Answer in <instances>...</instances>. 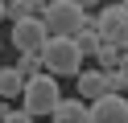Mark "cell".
<instances>
[{
    "label": "cell",
    "mask_w": 128,
    "mask_h": 123,
    "mask_svg": "<svg viewBox=\"0 0 128 123\" xmlns=\"http://www.w3.org/2000/svg\"><path fill=\"white\" fill-rule=\"evenodd\" d=\"M42 70L58 74V78H74L83 70V49L74 45V37H46L42 45Z\"/></svg>",
    "instance_id": "6da1fadb"
},
{
    "label": "cell",
    "mask_w": 128,
    "mask_h": 123,
    "mask_svg": "<svg viewBox=\"0 0 128 123\" xmlns=\"http://www.w3.org/2000/svg\"><path fill=\"white\" fill-rule=\"evenodd\" d=\"M21 98H25V111L33 115V119H37V115H50V111H54V103L62 98V90H58V74L37 70L33 78H25Z\"/></svg>",
    "instance_id": "7a4b0ae2"
},
{
    "label": "cell",
    "mask_w": 128,
    "mask_h": 123,
    "mask_svg": "<svg viewBox=\"0 0 128 123\" xmlns=\"http://www.w3.org/2000/svg\"><path fill=\"white\" fill-rule=\"evenodd\" d=\"M87 21V8H78L74 0H46V12H42V25L50 37H74Z\"/></svg>",
    "instance_id": "3957f363"
},
{
    "label": "cell",
    "mask_w": 128,
    "mask_h": 123,
    "mask_svg": "<svg viewBox=\"0 0 128 123\" xmlns=\"http://www.w3.org/2000/svg\"><path fill=\"white\" fill-rule=\"evenodd\" d=\"M103 41H128V4H103V12L91 16Z\"/></svg>",
    "instance_id": "277c9868"
},
{
    "label": "cell",
    "mask_w": 128,
    "mask_h": 123,
    "mask_svg": "<svg viewBox=\"0 0 128 123\" xmlns=\"http://www.w3.org/2000/svg\"><path fill=\"white\" fill-rule=\"evenodd\" d=\"M46 25H42V16H21V21H12V37H8V45L17 49H42L46 45Z\"/></svg>",
    "instance_id": "5b68a950"
},
{
    "label": "cell",
    "mask_w": 128,
    "mask_h": 123,
    "mask_svg": "<svg viewBox=\"0 0 128 123\" xmlns=\"http://www.w3.org/2000/svg\"><path fill=\"white\" fill-rule=\"evenodd\" d=\"M91 119L95 123H128V98L120 90H103L99 98H91Z\"/></svg>",
    "instance_id": "8992f818"
},
{
    "label": "cell",
    "mask_w": 128,
    "mask_h": 123,
    "mask_svg": "<svg viewBox=\"0 0 128 123\" xmlns=\"http://www.w3.org/2000/svg\"><path fill=\"white\" fill-rule=\"evenodd\" d=\"M50 119H58V123H87L91 119V103H87L83 94L78 98H58L54 111H50Z\"/></svg>",
    "instance_id": "52a82bcc"
},
{
    "label": "cell",
    "mask_w": 128,
    "mask_h": 123,
    "mask_svg": "<svg viewBox=\"0 0 128 123\" xmlns=\"http://www.w3.org/2000/svg\"><path fill=\"white\" fill-rule=\"evenodd\" d=\"M74 86H78V94H83L87 103L99 98L103 90H112V86H108V70H103V66H99V70H78V74H74Z\"/></svg>",
    "instance_id": "ba28073f"
},
{
    "label": "cell",
    "mask_w": 128,
    "mask_h": 123,
    "mask_svg": "<svg viewBox=\"0 0 128 123\" xmlns=\"http://www.w3.org/2000/svg\"><path fill=\"white\" fill-rule=\"evenodd\" d=\"M21 86H25V74L17 66H0V98H17Z\"/></svg>",
    "instance_id": "9c48e42d"
},
{
    "label": "cell",
    "mask_w": 128,
    "mask_h": 123,
    "mask_svg": "<svg viewBox=\"0 0 128 123\" xmlns=\"http://www.w3.org/2000/svg\"><path fill=\"white\" fill-rule=\"evenodd\" d=\"M99 41H103V37H99V29H95V21H91V12H87V21H83V29L74 33V45L83 49V57H87V53H95V49H99Z\"/></svg>",
    "instance_id": "30bf717a"
},
{
    "label": "cell",
    "mask_w": 128,
    "mask_h": 123,
    "mask_svg": "<svg viewBox=\"0 0 128 123\" xmlns=\"http://www.w3.org/2000/svg\"><path fill=\"white\" fill-rule=\"evenodd\" d=\"M17 70L25 74V78H33V74L42 70V49H21V62H17Z\"/></svg>",
    "instance_id": "8fae6325"
},
{
    "label": "cell",
    "mask_w": 128,
    "mask_h": 123,
    "mask_svg": "<svg viewBox=\"0 0 128 123\" xmlns=\"http://www.w3.org/2000/svg\"><path fill=\"white\" fill-rule=\"evenodd\" d=\"M95 57H99V66H103V70H112V66H116V57H120V45H116V41H99Z\"/></svg>",
    "instance_id": "7c38bea8"
},
{
    "label": "cell",
    "mask_w": 128,
    "mask_h": 123,
    "mask_svg": "<svg viewBox=\"0 0 128 123\" xmlns=\"http://www.w3.org/2000/svg\"><path fill=\"white\" fill-rule=\"evenodd\" d=\"M0 123H33V115H29V111H4Z\"/></svg>",
    "instance_id": "4fadbf2b"
},
{
    "label": "cell",
    "mask_w": 128,
    "mask_h": 123,
    "mask_svg": "<svg viewBox=\"0 0 128 123\" xmlns=\"http://www.w3.org/2000/svg\"><path fill=\"white\" fill-rule=\"evenodd\" d=\"M74 4H78V8H87V12H91V8L99 4V0H74Z\"/></svg>",
    "instance_id": "5bb4252c"
},
{
    "label": "cell",
    "mask_w": 128,
    "mask_h": 123,
    "mask_svg": "<svg viewBox=\"0 0 128 123\" xmlns=\"http://www.w3.org/2000/svg\"><path fill=\"white\" fill-rule=\"evenodd\" d=\"M0 4H17V0H0Z\"/></svg>",
    "instance_id": "9a60e30c"
},
{
    "label": "cell",
    "mask_w": 128,
    "mask_h": 123,
    "mask_svg": "<svg viewBox=\"0 0 128 123\" xmlns=\"http://www.w3.org/2000/svg\"><path fill=\"white\" fill-rule=\"evenodd\" d=\"M0 21H4V4H0Z\"/></svg>",
    "instance_id": "2e32d148"
},
{
    "label": "cell",
    "mask_w": 128,
    "mask_h": 123,
    "mask_svg": "<svg viewBox=\"0 0 128 123\" xmlns=\"http://www.w3.org/2000/svg\"><path fill=\"white\" fill-rule=\"evenodd\" d=\"M0 49H4V41H0Z\"/></svg>",
    "instance_id": "e0dca14e"
},
{
    "label": "cell",
    "mask_w": 128,
    "mask_h": 123,
    "mask_svg": "<svg viewBox=\"0 0 128 123\" xmlns=\"http://www.w3.org/2000/svg\"><path fill=\"white\" fill-rule=\"evenodd\" d=\"M124 70H128V66H124Z\"/></svg>",
    "instance_id": "ac0fdd59"
}]
</instances>
